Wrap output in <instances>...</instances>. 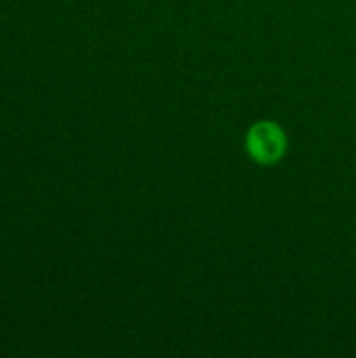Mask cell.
I'll use <instances>...</instances> for the list:
<instances>
[{
	"label": "cell",
	"mask_w": 356,
	"mask_h": 358,
	"mask_svg": "<svg viewBox=\"0 0 356 358\" xmlns=\"http://www.w3.org/2000/svg\"><path fill=\"white\" fill-rule=\"evenodd\" d=\"M245 147L254 162L262 166H273L285 155L287 136L275 122H258L250 128Z\"/></svg>",
	"instance_id": "obj_1"
}]
</instances>
